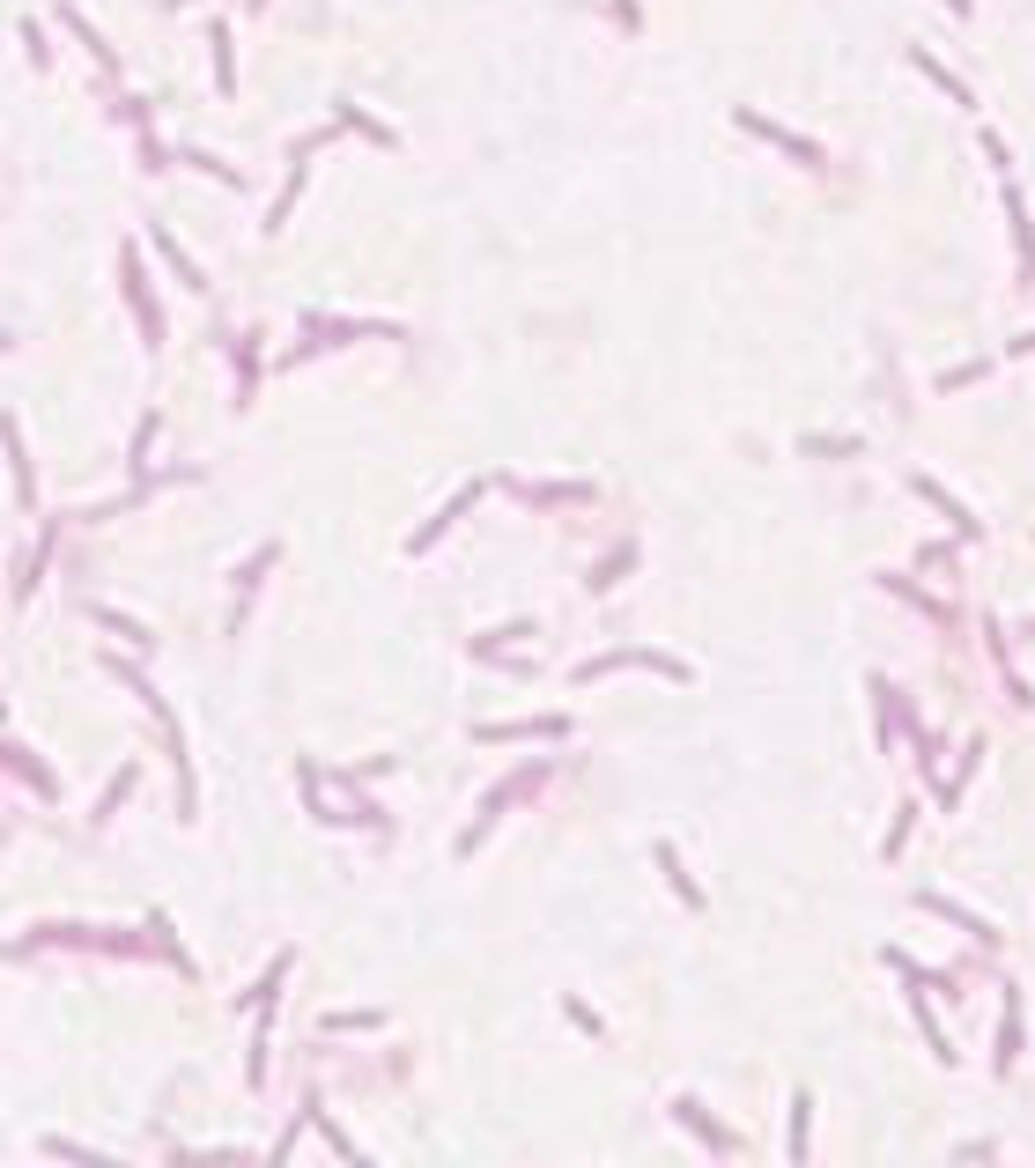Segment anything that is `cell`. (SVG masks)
Segmentation results:
<instances>
[{"mask_svg": "<svg viewBox=\"0 0 1035 1168\" xmlns=\"http://www.w3.org/2000/svg\"><path fill=\"white\" fill-rule=\"evenodd\" d=\"M681 1124H688V1132H703V1146H718V1154H732V1146H740L732 1132H718V1124H710V1117H703V1109H695V1102H681Z\"/></svg>", "mask_w": 1035, "mask_h": 1168, "instance_id": "6da1fadb", "label": "cell"}]
</instances>
